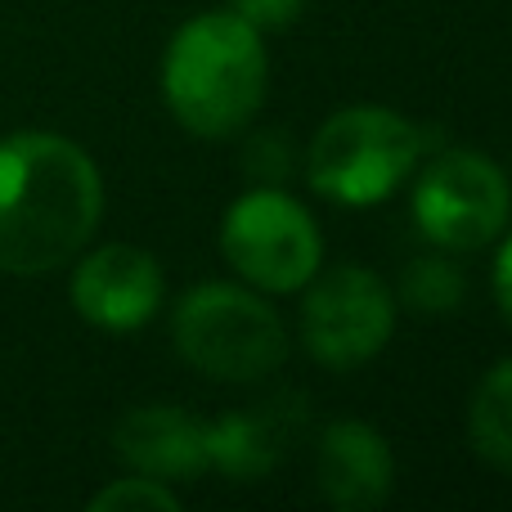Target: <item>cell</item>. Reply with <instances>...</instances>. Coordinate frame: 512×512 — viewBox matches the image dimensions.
Here are the masks:
<instances>
[{
    "instance_id": "6da1fadb",
    "label": "cell",
    "mask_w": 512,
    "mask_h": 512,
    "mask_svg": "<svg viewBox=\"0 0 512 512\" xmlns=\"http://www.w3.org/2000/svg\"><path fill=\"white\" fill-rule=\"evenodd\" d=\"M104 180L81 144L50 131L0 140V270L50 274L90 243Z\"/></svg>"
},
{
    "instance_id": "7a4b0ae2",
    "label": "cell",
    "mask_w": 512,
    "mask_h": 512,
    "mask_svg": "<svg viewBox=\"0 0 512 512\" xmlns=\"http://www.w3.org/2000/svg\"><path fill=\"white\" fill-rule=\"evenodd\" d=\"M162 95L185 131L221 140L265 99V45L239 14H198L171 36Z\"/></svg>"
},
{
    "instance_id": "3957f363",
    "label": "cell",
    "mask_w": 512,
    "mask_h": 512,
    "mask_svg": "<svg viewBox=\"0 0 512 512\" xmlns=\"http://www.w3.org/2000/svg\"><path fill=\"white\" fill-rule=\"evenodd\" d=\"M423 153V135L396 108L360 104L333 113L310 140V189L342 207H369L391 198Z\"/></svg>"
},
{
    "instance_id": "277c9868",
    "label": "cell",
    "mask_w": 512,
    "mask_h": 512,
    "mask_svg": "<svg viewBox=\"0 0 512 512\" xmlns=\"http://www.w3.org/2000/svg\"><path fill=\"white\" fill-rule=\"evenodd\" d=\"M171 333L176 351L216 382H256L288 355V333L270 301L234 283L189 288L176 306Z\"/></svg>"
},
{
    "instance_id": "5b68a950",
    "label": "cell",
    "mask_w": 512,
    "mask_h": 512,
    "mask_svg": "<svg viewBox=\"0 0 512 512\" xmlns=\"http://www.w3.org/2000/svg\"><path fill=\"white\" fill-rule=\"evenodd\" d=\"M221 252L252 288L261 292H297L315 279L324 243L297 198L279 189H252L225 212Z\"/></svg>"
},
{
    "instance_id": "8992f818",
    "label": "cell",
    "mask_w": 512,
    "mask_h": 512,
    "mask_svg": "<svg viewBox=\"0 0 512 512\" xmlns=\"http://www.w3.org/2000/svg\"><path fill=\"white\" fill-rule=\"evenodd\" d=\"M512 189L490 158L472 149H450L418 176L414 221L436 248L477 252L508 225Z\"/></svg>"
},
{
    "instance_id": "52a82bcc",
    "label": "cell",
    "mask_w": 512,
    "mask_h": 512,
    "mask_svg": "<svg viewBox=\"0 0 512 512\" xmlns=\"http://www.w3.org/2000/svg\"><path fill=\"white\" fill-rule=\"evenodd\" d=\"M396 328V297L391 288L364 265H337L310 288L301 306V337L306 351L324 369H360L382 346L391 342Z\"/></svg>"
},
{
    "instance_id": "ba28073f",
    "label": "cell",
    "mask_w": 512,
    "mask_h": 512,
    "mask_svg": "<svg viewBox=\"0 0 512 512\" xmlns=\"http://www.w3.org/2000/svg\"><path fill=\"white\" fill-rule=\"evenodd\" d=\"M72 306L104 333H131L162 306V270L144 248L108 243L81 256L72 270Z\"/></svg>"
},
{
    "instance_id": "9c48e42d",
    "label": "cell",
    "mask_w": 512,
    "mask_h": 512,
    "mask_svg": "<svg viewBox=\"0 0 512 512\" xmlns=\"http://www.w3.org/2000/svg\"><path fill=\"white\" fill-rule=\"evenodd\" d=\"M315 477L319 495L342 512H373L387 504L391 481H396V459H391L382 432L369 423H333L319 436L315 454Z\"/></svg>"
},
{
    "instance_id": "30bf717a",
    "label": "cell",
    "mask_w": 512,
    "mask_h": 512,
    "mask_svg": "<svg viewBox=\"0 0 512 512\" xmlns=\"http://www.w3.org/2000/svg\"><path fill=\"white\" fill-rule=\"evenodd\" d=\"M113 450L144 477L194 481L207 468V423L176 405H144L113 427Z\"/></svg>"
},
{
    "instance_id": "8fae6325",
    "label": "cell",
    "mask_w": 512,
    "mask_h": 512,
    "mask_svg": "<svg viewBox=\"0 0 512 512\" xmlns=\"http://www.w3.org/2000/svg\"><path fill=\"white\" fill-rule=\"evenodd\" d=\"M297 409H256V414H225L207 423V468L225 472L230 481H261L288 454L297 436Z\"/></svg>"
},
{
    "instance_id": "7c38bea8",
    "label": "cell",
    "mask_w": 512,
    "mask_h": 512,
    "mask_svg": "<svg viewBox=\"0 0 512 512\" xmlns=\"http://www.w3.org/2000/svg\"><path fill=\"white\" fill-rule=\"evenodd\" d=\"M468 436L472 450L490 463V468L512 472V360L486 373L468 409Z\"/></svg>"
},
{
    "instance_id": "4fadbf2b",
    "label": "cell",
    "mask_w": 512,
    "mask_h": 512,
    "mask_svg": "<svg viewBox=\"0 0 512 512\" xmlns=\"http://www.w3.org/2000/svg\"><path fill=\"white\" fill-rule=\"evenodd\" d=\"M463 292H468L463 270L454 261H445V256H418L405 270V279H400V297L414 310H423V315H445V310H454L463 301Z\"/></svg>"
},
{
    "instance_id": "5bb4252c",
    "label": "cell",
    "mask_w": 512,
    "mask_h": 512,
    "mask_svg": "<svg viewBox=\"0 0 512 512\" xmlns=\"http://www.w3.org/2000/svg\"><path fill=\"white\" fill-rule=\"evenodd\" d=\"M90 512H180V499L158 477H122L90 499Z\"/></svg>"
},
{
    "instance_id": "9a60e30c",
    "label": "cell",
    "mask_w": 512,
    "mask_h": 512,
    "mask_svg": "<svg viewBox=\"0 0 512 512\" xmlns=\"http://www.w3.org/2000/svg\"><path fill=\"white\" fill-rule=\"evenodd\" d=\"M297 9H301V0H234V14L243 23H252L256 32L261 27H288L297 18Z\"/></svg>"
},
{
    "instance_id": "2e32d148",
    "label": "cell",
    "mask_w": 512,
    "mask_h": 512,
    "mask_svg": "<svg viewBox=\"0 0 512 512\" xmlns=\"http://www.w3.org/2000/svg\"><path fill=\"white\" fill-rule=\"evenodd\" d=\"M495 297H499L504 319L512 324V234H508L504 252H499V261H495Z\"/></svg>"
}]
</instances>
